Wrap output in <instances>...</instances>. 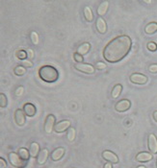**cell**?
Wrapping results in <instances>:
<instances>
[{
	"mask_svg": "<svg viewBox=\"0 0 157 168\" xmlns=\"http://www.w3.org/2000/svg\"><path fill=\"white\" fill-rule=\"evenodd\" d=\"M29 152H30V156H31L32 158H37V157L39 156L40 152H41L39 143H37V142H33V143L30 145Z\"/></svg>",
	"mask_w": 157,
	"mask_h": 168,
	"instance_id": "e0dca14e",
	"label": "cell"
},
{
	"mask_svg": "<svg viewBox=\"0 0 157 168\" xmlns=\"http://www.w3.org/2000/svg\"><path fill=\"white\" fill-rule=\"evenodd\" d=\"M149 70H150V72H151V73H156L157 72V65H151L149 67Z\"/></svg>",
	"mask_w": 157,
	"mask_h": 168,
	"instance_id": "836d02e7",
	"label": "cell"
},
{
	"mask_svg": "<svg viewBox=\"0 0 157 168\" xmlns=\"http://www.w3.org/2000/svg\"><path fill=\"white\" fill-rule=\"evenodd\" d=\"M95 26H97V29L100 34H105L107 31V24L106 21L102 19V16H99L97 19V22H95Z\"/></svg>",
	"mask_w": 157,
	"mask_h": 168,
	"instance_id": "9a60e30c",
	"label": "cell"
},
{
	"mask_svg": "<svg viewBox=\"0 0 157 168\" xmlns=\"http://www.w3.org/2000/svg\"><path fill=\"white\" fill-rule=\"evenodd\" d=\"M84 16L86 20L88 22H92L93 19H94V15H93V12H92V9L90 7H85L84 8Z\"/></svg>",
	"mask_w": 157,
	"mask_h": 168,
	"instance_id": "7402d4cb",
	"label": "cell"
},
{
	"mask_svg": "<svg viewBox=\"0 0 157 168\" xmlns=\"http://www.w3.org/2000/svg\"><path fill=\"white\" fill-rule=\"evenodd\" d=\"M132 40L126 35L113 39L103 50V58L109 63H118L124 60L131 49Z\"/></svg>",
	"mask_w": 157,
	"mask_h": 168,
	"instance_id": "6da1fadb",
	"label": "cell"
},
{
	"mask_svg": "<svg viewBox=\"0 0 157 168\" xmlns=\"http://www.w3.org/2000/svg\"><path fill=\"white\" fill-rule=\"evenodd\" d=\"M137 168H146V166H143V165H141V166H138Z\"/></svg>",
	"mask_w": 157,
	"mask_h": 168,
	"instance_id": "f35d334b",
	"label": "cell"
},
{
	"mask_svg": "<svg viewBox=\"0 0 157 168\" xmlns=\"http://www.w3.org/2000/svg\"><path fill=\"white\" fill-rule=\"evenodd\" d=\"M147 147L152 155L157 154V137L155 135L150 134L147 137Z\"/></svg>",
	"mask_w": 157,
	"mask_h": 168,
	"instance_id": "ba28073f",
	"label": "cell"
},
{
	"mask_svg": "<svg viewBox=\"0 0 157 168\" xmlns=\"http://www.w3.org/2000/svg\"><path fill=\"white\" fill-rule=\"evenodd\" d=\"M90 48H91V44L88 43V42H84V43L81 44L79 47L77 48V53L83 56V55L87 54V53L89 52Z\"/></svg>",
	"mask_w": 157,
	"mask_h": 168,
	"instance_id": "ffe728a7",
	"label": "cell"
},
{
	"mask_svg": "<svg viewBox=\"0 0 157 168\" xmlns=\"http://www.w3.org/2000/svg\"><path fill=\"white\" fill-rule=\"evenodd\" d=\"M19 155L22 158V160H24L26 162H28L29 161V158L31 157L30 156V152L26 148H20V150H19Z\"/></svg>",
	"mask_w": 157,
	"mask_h": 168,
	"instance_id": "603a6c76",
	"label": "cell"
},
{
	"mask_svg": "<svg viewBox=\"0 0 157 168\" xmlns=\"http://www.w3.org/2000/svg\"><path fill=\"white\" fill-rule=\"evenodd\" d=\"M7 104H8V102H7L6 95L1 93V94H0V107H1V108H6Z\"/></svg>",
	"mask_w": 157,
	"mask_h": 168,
	"instance_id": "4316f807",
	"label": "cell"
},
{
	"mask_svg": "<svg viewBox=\"0 0 157 168\" xmlns=\"http://www.w3.org/2000/svg\"><path fill=\"white\" fill-rule=\"evenodd\" d=\"M129 80L131 83L136 84V85H145L147 83L149 79H147V77L144 74L133 73V74H131V76L129 77Z\"/></svg>",
	"mask_w": 157,
	"mask_h": 168,
	"instance_id": "5b68a950",
	"label": "cell"
},
{
	"mask_svg": "<svg viewBox=\"0 0 157 168\" xmlns=\"http://www.w3.org/2000/svg\"><path fill=\"white\" fill-rule=\"evenodd\" d=\"M31 40H32V42L35 44V45H37V44L39 43V35H38V33L32 32L31 33Z\"/></svg>",
	"mask_w": 157,
	"mask_h": 168,
	"instance_id": "83f0119b",
	"label": "cell"
},
{
	"mask_svg": "<svg viewBox=\"0 0 157 168\" xmlns=\"http://www.w3.org/2000/svg\"><path fill=\"white\" fill-rule=\"evenodd\" d=\"M146 47H147V49H149L150 51L154 52V51L157 50V44L155 42H153V41H150L149 43L146 44Z\"/></svg>",
	"mask_w": 157,
	"mask_h": 168,
	"instance_id": "f1b7e54d",
	"label": "cell"
},
{
	"mask_svg": "<svg viewBox=\"0 0 157 168\" xmlns=\"http://www.w3.org/2000/svg\"><path fill=\"white\" fill-rule=\"evenodd\" d=\"M25 113L26 116L29 117H33L37 112V109L35 107V105H33L32 103H26L23 105V110H22Z\"/></svg>",
	"mask_w": 157,
	"mask_h": 168,
	"instance_id": "7c38bea8",
	"label": "cell"
},
{
	"mask_svg": "<svg viewBox=\"0 0 157 168\" xmlns=\"http://www.w3.org/2000/svg\"><path fill=\"white\" fill-rule=\"evenodd\" d=\"M73 58H74V60L77 61V63H83V61H84L83 56H82V55H80V54H78L77 52H76V53H74Z\"/></svg>",
	"mask_w": 157,
	"mask_h": 168,
	"instance_id": "4dcf8cb0",
	"label": "cell"
},
{
	"mask_svg": "<svg viewBox=\"0 0 157 168\" xmlns=\"http://www.w3.org/2000/svg\"><path fill=\"white\" fill-rule=\"evenodd\" d=\"M131 107V102H130L128 99H124L119 101L116 105H115V110L119 112H124L126 111H128Z\"/></svg>",
	"mask_w": 157,
	"mask_h": 168,
	"instance_id": "52a82bcc",
	"label": "cell"
},
{
	"mask_svg": "<svg viewBox=\"0 0 157 168\" xmlns=\"http://www.w3.org/2000/svg\"><path fill=\"white\" fill-rule=\"evenodd\" d=\"M14 73L16 76H22L26 73V68L24 66H22L21 65H16L14 69Z\"/></svg>",
	"mask_w": 157,
	"mask_h": 168,
	"instance_id": "cb8c5ba5",
	"label": "cell"
},
{
	"mask_svg": "<svg viewBox=\"0 0 157 168\" xmlns=\"http://www.w3.org/2000/svg\"><path fill=\"white\" fill-rule=\"evenodd\" d=\"M102 158L105 161H107L108 162H111V163H118L119 162L118 156L115 153L108 151V150H105V151L102 152Z\"/></svg>",
	"mask_w": 157,
	"mask_h": 168,
	"instance_id": "8fae6325",
	"label": "cell"
},
{
	"mask_svg": "<svg viewBox=\"0 0 157 168\" xmlns=\"http://www.w3.org/2000/svg\"><path fill=\"white\" fill-rule=\"evenodd\" d=\"M71 125H72V123L69 120H62V121H60L55 124L54 131L56 132H58V134L59 132H64L65 131H67L71 128Z\"/></svg>",
	"mask_w": 157,
	"mask_h": 168,
	"instance_id": "30bf717a",
	"label": "cell"
},
{
	"mask_svg": "<svg viewBox=\"0 0 157 168\" xmlns=\"http://www.w3.org/2000/svg\"><path fill=\"white\" fill-rule=\"evenodd\" d=\"M15 56L20 61L26 60V58H27V52L24 51V50H19V51L15 52Z\"/></svg>",
	"mask_w": 157,
	"mask_h": 168,
	"instance_id": "484cf974",
	"label": "cell"
},
{
	"mask_svg": "<svg viewBox=\"0 0 157 168\" xmlns=\"http://www.w3.org/2000/svg\"><path fill=\"white\" fill-rule=\"evenodd\" d=\"M21 65L24 66L25 68L32 67L33 66V63H32L30 60H23V61H21Z\"/></svg>",
	"mask_w": 157,
	"mask_h": 168,
	"instance_id": "f546056e",
	"label": "cell"
},
{
	"mask_svg": "<svg viewBox=\"0 0 157 168\" xmlns=\"http://www.w3.org/2000/svg\"><path fill=\"white\" fill-rule=\"evenodd\" d=\"M95 66H97V68L99 69V70H103V69H105V68L107 67L106 65L104 64V63H102V61H98V63L97 64V65H95Z\"/></svg>",
	"mask_w": 157,
	"mask_h": 168,
	"instance_id": "d6a6232c",
	"label": "cell"
},
{
	"mask_svg": "<svg viewBox=\"0 0 157 168\" xmlns=\"http://www.w3.org/2000/svg\"><path fill=\"white\" fill-rule=\"evenodd\" d=\"M74 68L76 70H78V71L86 73V74H94V71H95V68L93 65H88V64H84V63H77V64H75Z\"/></svg>",
	"mask_w": 157,
	"mask_h": 168,
	"instance_id": "277c9868",
	"label": "cell"
},
{
	"mask_svg": "<svg viewBox=\"0 0 157 168\" xmlns=\"http://www.w3.org/2000/svg\"><path fill=\"white\" fill-rule=\"evenodd\" d=\"M108 8H109V1H102V2L99 4L98 8V14L100 16L104 15H105V14L107 13Z\"/></svg>",
	"mask_w": 157,
	"mask_h": 168,
	"instance_id": "ac0fdd59",
	"label": "cell"
},
{
	"mask_svg": "<svg viewBox=\"0 0 157 168\" xmlns=\"http://www.w3.org/2000/svg\"><path fill=\"white\" fill-rule=\"evenodd\" d=\"M39 77L43 82L52 84L55 83L59 79L58 70L52 65H42L39 69Z\"/></svg>",
	"mask_w": 157,
	"mask_h": 168,
	"instance_id": "7a4b0ae2",
	"label": "cell"
},
{
	"mask_svg": "<svg viewBox=\"0 0 157 168\" xmlns=\"http://www.w3.org/2000/svg\"><path fill=\"white\" fill-rule=\"evenodd\" d=\"M153 155L151 153H147V152H141L138 155H136L135 160L139 162H147L152 160Z\"/></svg>",
	"mask_w": 157,
	"mask_h": 168,
	"instance_id": "4fadbf2b",
	"label": "cell"
},
{
	"mask_svg": "<svg viewBox=\"0 0 157 168\" xmlns=\"http://www.w3.org/2000/svg\"><path fill=\"white\" fill-rule=\"evenodd\" d=\"M153 119L157 122V111L153 112Z\"/></svg>",
	"mask_w": 157,
	"mask_h": 168,
	"instance_id": "74e56055",
	"label": "cell"
},
{
	"mask_svg": "<svg viewBox=\"0 0 157 168\" xmlns=\"http://www.w3.org/2000/svg\"><path fill=\"white\" fill-rule=\"evenodd\" d=\"M49 156V152L47 149H42L41 151L40 152L39 156L37 157V162L39 164H45L47 161V158Z\"/></svg>",
	"mask_w": 157,
	"mask_h": 168,
	"instance_id": "2e32d148",
	"label": "cell"
},
{
	"mask_svg": "<svg viewBox=\"0 0 157 168\" xmlns=\"http://www.w3.org/2000/svg\"><path fill=\"white\" fill-rule=\"evenodd\" d=\"M55 122H56V118L53 114H48L46 118V122H45V130L47 134H50V132L54 130Z\"/></svg>",
	"mask_w": 157,
	"mask_h": 168,
	"instance_id": "8992f818",
	"label": "cell"
},
{
	"mask_svg": "<svg viewBox=\"0 0 157 168\" xmlns=\"http://www.w3.org/2000/svg\"><path fill=\"white\" fill-rule=\"evenodd\" d=\"M104 168H113V165L111 162H107V163L104 164Z\"/></svg>",
	"mask_w": 157,
	"mask_h": 168,
	"instance_id": "8d00e7d4",
	"label": "cell"
},
{
	"mask_svg": "<svg viewBox=\"0 0 157 168\" xmlns=\"http://www.w3.org/2000/svg\"><path fill=\"white\" fill-rule=\"evenodd\" d=\"M145 32L146 34H150V35L157 32V22H151L150 24H147L145 28Z\"/></svg>",
	"mask_w": 157,
	"mask_h": 168,
	"instance_id": "44dd1931",
	"label": "cell"
},
{
	"mask_svg": "<svg viewBox=\"0 0 157 168\" xmlns=\"http://www.w3.org/2000/svg\"><path fill=\"white\" fill-rule=\"evenodd\" d=\"M75 136H76V131H75V129L71 127V128L68 130V141H71V142L74 141Z\"/></svg>",
	"mask_w": 157,
	"mask_h": 168,
	"instance_id": "d4e9b609",
	"label": "cell"
},
{
	"mask_svg": "<svg viewBox=\"0 0 157 168\" xmlns=\"http://www.w3.org/2000/svg\"><path fill=\"white\" fill-rule=\"evenodd\" d=\"M23 90H24V88H23V86H19V87H17L16 88V90H15V95L16 96H21L22 95V93H23Z\"/></svg>",
	"mask_w": 157,
	"mask_h": 168,
	"instance_id": "1f68e13d",
	"label": "cell"
},
{
	"mask_svg": "<svg viewBox=\"0 0 157 168\" xmlns=\"http://www.w3.org/2000/svg\"><path fill=\"white\" fill-rule=\"evenodd\" d=\"M156 166H157V161H156Z\"/></svg>",
	"mask_w": 157,
	"mask_h": 168,
	"instance_id": "ab89813d",
	"label": "cell"
},
{
	"mask_svg": "<svg viewBox=\"0 0 157 168\" xmlns=\"http://www.w3.org/2000/svg\"><path fill=\"white\" fill-rule=\"evenodd\" d=\"M25 113L22 110L17 109L15 111V122L17 126H23L26 122V117Z\"/></svg>",
	"mask_w": 157,
	"mask_h": 168,
	"instance_id": "9c48e42d",
	"label": "cell"
},
{
	"mask_svg": "<svg viewBox=\"0 0 157 168\" xmlns=\"http://www.w3.org/2000/svg\"><path fill=\"white\" fill-rule=\"evenodd\" d=\"M121 91H123V86H121L120 84H117L112 90V92H111L112 98L113 99H117L118 97L120 95Z\"/></svg>",
	"mask_w": 157,
	"mask_h": 168,
	"instance_id": "d6986e66",
	"label": "cell"
},
{
	"mask_svg": "<svg viewBox=\"0 0 157 168\" xmlns=\"http://www.w3.org/2000/svg\"><path fill=\"white\" fill-rule=\"evenodd\" d=\"M26 52H27V58H28L29 60H31V59L34 58V51H33L32 49H28Z\"/></svg>",
	"mask_w": 157,
	"mask_h": 168,
	"instance_id": "e575fe53",
	"label": "cell"
},
{
	"mask_svg": "<svg viewBox=\"0 0 157 168\" xmlns=\"http://www.w3.org/2000/svg\"><path fill=\"white\" fill-rule=\"evenodd\" d=\"M65 155V148L63 147H59L57 149H55L53 152L51 153L50 155V158H51V160L52 161H54V162H58L60 161L61 158H62Z\"/></svg>",
	"mask_w": 157,
	"mask_h": 168,
	"instance_id": "5bb4252c",
	"label": "cell"
},
{
	"mask_svg": "<svg viewBox=\"0 0 157 168\" xmlns=\"http://www.w3.org/2000/svg\"><path fill=\"white\" fill-rule=\"evenodd\" d=\"M6 167H7V163L5 160L3 158H0V168H6Z\"/></svg>",
	"mask_w": 157,
	"mask_h": 168,
	"instance_id": "d590c367",
	"label": "cell"
},
{
	"mask_svg": "<svg viewBox=\"0 0 157 168\" xmlns=\"http://www.w3.org/2000/svg\"><path fill=\"white\" fill-rule=\"evenodd\" d=\"M8 158H9V162H10L11 165L14 167H16V168H24L28 163V162L22 160L19 154H15L14 152L9 153Z\"/></svg>",
	"mask_w": 157,
	"mask_h": 168,
	"instance_id": "3957f363",
	"label": "cell"
}]
</instances>
